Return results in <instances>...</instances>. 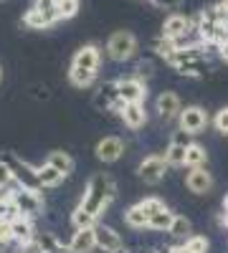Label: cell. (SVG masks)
I'll return each mask as SVG.
<instances>
[{"mask_svg":"<svg viewBox=\"0 0 228 253\" xmlns=\"http://www.w3.org/2000/svg\"><path fill=\"white\" fill-rule=\"evenodd\" d=\"M114 193H117V185L112 177L107 175H94L87 185V193L84 198H81V208H87L91 210L94 215H101V210H104L112 200H114Z\"/></svg>","mask_w":228,"mask_h":253,"instance_id":"6da1fadb","label":"cell"},{"mask_svg":"<svg viewBox=\"0 0 228 253\" xmlns=\"http://www.w3.org/2000/svg\"><path fill=\"white\" fill-rule=\"evenodd\" d=\"M107 53H109L112 61H119V63L130 61V58L137 53V38H135L130 31H117V33H112L109 43H107Z\"/></svg>","mask_w":228,"mask_h":253,"instance_id":"7a4b0ae2","label":"cell"},{"mask_svg":"<svg viewBox=\"0 0 228 253\" xmlns=\"http://www.w3.org/2000/svg\"><path fill=\"white\" fill-rule=\"evenodd\" d=\"M13 203H15V208L20 210V215H28V218L41 215V210H44V200H41V195H38L36 187H23V185L15 187Z\"/></svg>","mask_w":228,"mask_h":253,"instance_id":"3957f363","label":"cell"},{"mask_svg":"<svg viewBox=\"0 0 228 253\" xmlns=\"http://www.w3.org/2000/svg\"><path fill=\"white\" fill-rule=\"evenodd\" d=\"M165 167H168L165 157L150 155V157H144L142 165H139V177L147 182V185H157V182H162V177H165Z\"/></svg>","mask_w":228,"mask_h":253,"instance_id":"277c9868","label":"cell"},{"mask_svg":"<svg viewBox=\"0 0 228 253\" xmlns=\"http://www.w3.org/2000/svg\"><path fill=\"white\" fill-rule=\"evenodd\" d=\"M178 119H180V129L190 132V134H198L200 129H205V124H208V114L200 107H185Z\"/></svg>","mask_w":228,"mask_h":253,"instance_id":"5b68a950","label":"cell"},{"mask_svg":"<svg viewBox=\"0 0 228 253\" xmlns=\"http://www.w3.org/2000/svg\"><path fill=\"white\" fill-rule=\"evenodd\" d=\"M119 96L127 104H142L144 96H147V86L139 76L132 79H119Z\"/></svg>","mask_w":228,"mask_h":253,"instance_id":"8992f818","label":"cell"},{"mask_svg":"<svg viewBox=\"0 0 228 253\" xmlns=\"http://www.w3.org/2000/svg\"><path fill=\"white\" fill-rule=\"evenodd\" d=\"M96 248V225L94 228H76V233L69 241L71 253H91Z\"/></svg>","mask_w":228,"mask_h":253,"instance_id":"52a82bcc","label":"cell"},{"mask_svg":"<svg viewBox=\"0 0 228 253\" xmlns=\"http://www.w3.org/2000/svg\"><path fill=\"white\" fill-rule=\"evenodd\" d=\"M99 63H101V53L94 43L89 46H81L71 61V66L74 69H84V71H99Z\"/></svg>","mask_w":228,"mask_h":253,"instance_id":"ba28073f","label":"cell"},{"mask_svg":"<svg viewBox=\"0 0 228 253\" xmlns=\"http://www.w3.org/2000/svg\"><path fill=\"white\" fill-rule=\"evenodd\" d=\"M195 31V23L190 18H185V15H178L173 13L168 20L162 23V36H168V38H180V36H188Z\"/></svg>","mask_w":228,"mask_h":253,"instance_id":"9c48e42d","label":"cell"},{"mask_svg":"<svg viewBox=\"0 0 228 253\" xmlns=\"http://www.w3.org/2000/svg\"><path fill=\"white\" fill-rule=\"evenodd\" d=\"M185 185H188L190 193L205 195V193H211V187H213V177H211V172H205L203 167H190L188 177H185Z\"/></svg>","mask_w":228,"mask_h":253,"instance_id":"30bf717a","label":"cell"},{"mask_svg":"<svg viewBox=\"0 0 228 253\" xmlns=\"http://www.w3.org/2000/svg\"><path fill=\"white\" fill-rule=\"evenodd\" d=\"M124 155V144L119 137H104V139H99L96 144V157L101 162H117L119 157Z\"/></svg>","mask_w":228,"mask_h":253,"instance_id":"8fae6325","label":"cell"},{"mask_svg":"<svg viewBox=\"0 0 228 253\" xmlns=\"http://www.w3.org/2000/svg\"><path fill=\"white\" fill-rule=\"evenodd\" d=\"M122 96H119V81H104L99 86V91H96V96H94V104H96V109H112L114 104L119 101Z\"/></svg>","mask_w":228,"mask_h":253,"instance_id":"7c38bea8","label":"cell"},{"mask_svg":"<svg viewBox=\"0 0 228 253\" xmlns=\"http://www.w3.org/2000/svg\"><path fill=\"white\" fill-rule=\"evenodd\" d=\"M96 248H101L104 253H114V251H119L124 246H122V238H119V233L114 228L96 223Z\"/></svg>","mask_w":228,"mask_h":253,"instance_id":"4fadbf2b","label":"cell"},{"mask_svg":"<svg viewBox=\"0 0 228 253\" xmlns=\"http://www.w3.org/2000/svg\"><path fill=\"white\" fill-rule=\"evenodd\" d=\"M157 112H160V117L162 119H175V117H180V99H178V94H173V91H162L160 96H157Z\"/></svg>","mask_w":228,"mask_h":253,"instance_id":"5bb4252c","label":"cell"},{"mask_svg":"<svg viewBox=\"0 0 228 253\" xmlns=\"http://www.w3.org/2000/svg\"><path fill=\"white\" fill-rule=\"evenodd\" d=\"M10 225H13V241H18V246H20V243H28V241L36 238L33 218H28V215H18L15 220H10Z\"/></svg>","mask_w":228,"mask_h":253,"instance_id":"9a60e30c","label":"cell"},{"mask_svg":"<svg viewBox=\"0 0 228 253\" xmlns=\"http://www.w3.org/2000/svg\"><path fill=\"white\" fill-rule=\"evenodd\" d=\"M122 122L130 126V129H139V126H144V122H147V112H144L142 104H127L122 112Z\"/></svg>","mask_w":228,"mask_h":253,"instance_id":"2e32d148","label":"cell"},{"mask_svg":"<svg viewBox=\"0 0 228 253\" xmlns=\"http://www.w3.org/2000/svg\"><path fill=\"white\" fill-rule=\"evenodd\" d=\"M124 223H127L130 228H137V230L139 228H150V213L137 203V205H132L127 213H124Z\"/></svg>","mask_w":228,"mask_h":253,"instance_id":"e0dca14e","label":"cell"},{"mask_svg":"<svg viewBox=\"0 0 228 253\" xmlns=\"http://www.w3.org/2000/svg\"><path fill=\"white\" fill-rule=\"evenodd\" d=\"M64 177H66V175H64V172H58L56 167H53V165H48V162L38 167V180H41V187H56Z\"/></svg>","mask_w":228,"mask_h":253,"instance_id":"ac0fdd59","label":"cell"},{"mask_svg":"<svg viewBox=\"0 0 228 253\" xmlns=\"http://www.w3.org/2000/svg\"><path fill=\"white\" fill-rule=\"evenodd\" d=\"M152 51H155L160 58L170 61V58L175 56V51H178V43H175V38L160 36V38H155V41H152Z\"/></svg>","mask_w":228,"mask_h":253,"instance_id":"d6986e66","label":"cell"},{"mask_svg":"<svg viewBox=\"0 0 228 253\" xmlns=\"http://www.w3.org/2000/svg\"><path fill=\"white\" fill-rule=\"evenodd\" d=\"M23 23L28 26V28H33V31H44V28H51V20L38 10V5H33L26 15H23Z\"/></svg>","mask_w":228,"mask_h":253,"instance_id":"ffe728a7","label":"cell"},{"mask_svg":"<svg viewBox=\"0 0 228 253\" xmlns=\"http://www.w3.org/2000/svg\"><path fill=\"white\" fill-rule=\"evenodd\" d=\"M175 71L180 76H203L205 71H208V63H205L203 58H193V61H185V63H180V66H175Z\"/></svg>","mask_w":228,"mask_h":253,"instance_id":"44dd1931","label":"cell"},{"mask_svg":"<svg viewBox=\"0 0 228 253\" xmlns=\"http://www.w3.org/2000/svg\"><path fill=\"white\" fill-rule=\"evenodd\" d=\"M46 162H48V165H53L56 170H58V172H64V175H71V172H74V160H71L66 152H58V150H56V152H51V155H48V160H46Z\"/></svg>","mask_w":228,"mask_h":253,"instance_id":"7402d4cb","label":"cell"},{"mask_svg":"<svg viewBox=\"0 0 228 253\" xmlns=\"http://www.w3.org/2000/svg\"><path fill=\"white\" fill-rule=\"evenodd\" d=\"M173 220H175V213L168 210V208H162V210H157L155 215H150V228L152 230H170Z\"/></svg>","mask_w":228,"mask_h":253,"instance_id":"603a6c76","label":"cell"},{"mask_svg":"<svg viewBox=\"0 0 228 253\" xmlns=\"http://www.w3.org/2000/svg\"><path fill=\"white\" fill-rule=\"evenodd\" d=\"M96 218L99 215H94L91 210H87V208H76L74 210V215H71V223H74V228H94L96 225Z\"/></svg>","mask_w":228,"mask_h":253,"instance_id":"cb8c5ba5","label":"cell"},{"mask_svg":"<svg viewBox=\"0 0 228 253\" xmlns=\"http://www.w3.org/2000/svg\"><path fill=\"white\" fill-rule=\"evenodd\" d=\"M69 79H71L74 86H79V89H87V86H91V84H94L96 71H84V69H74V66H71Z\"/></svg>","mask_w":228,"mask_h":253,"instance_id":"d4e9b609","label":"cell"},{"mask_svg":"<svg viewBox=\"0 0 228 253\" xmlns=\"http://www.w3.org/2000/svg\"><path fill=\"white\" fill-rule=\"evenodd\" d=\"M205 160H208V155H205V147H200V144L193 142V144L188 147V152H185V165H188V167H203Z\"/></svg>","mask_w":228,"mask_h":253,"instance_id":"484cf974","label":"cell"},{"mask_svg":"<svg viewBox=\"0 0 228 253\" xmlns=\"http://www.w3.org/2000/svg\"><path fill=\"white\" fill-rule=\"evenodd\" d=\"M185 152H188V147L170 142V147L165 150V162L173 165V167H182V165H185Z\"/></svg>","mask_w":228,"mask_h":253,"instance_id":"4316f807","label":"cell"},{"mask_svg":"<svg viewBox=\"0 0 228 253\" xmlns=\"http://www.w3.org/2000/svg\"><path fill=\"white\" fill-rule=\"evenodd\" d=\"M38 238V243L44 246V253H71L69 251V246H61L58 241H56V236H51V233H44V236H36Z\"/></svg>","mask_w":228,"mask_h":253,"instance_id":"83f0119b","label":"cell"},{"mask_svg":"<svg viewBox=\"0 0 228 253\" xmlns=\"http://www.w3.org/2000/svg\"><path fill=\"white\" fill-rule=\"evenodd\" d=\"M168 233L175 236V238H185V236L190 233V220L185 218V215H175V220H173V225H170Z\"/></svg>","mask_w":228,"mask_h":253,"instance_id":"f1b7e54d","label":"cell"},{"mask_svg":"<svg viewBox=\"0 0 228 253\" xmlns=\"http://www.w3.org/2000/svg\"><path fill=\"white\" fill-rule=\"evenodd\" d=\"M15 182V172H13V167L8 160H0V187H5V185H13Z\"/></svg>","mask_w":228,"mask_h":253,"instance_id":"f546056e","label":"cell"},{"mask_svg":"<svg viewBox=\"0 0 228 253\" xmlns=\"http://www.w3.org/2000/svg\"><path fill=\"white\" fill-rule=\"evenodd\" d=\"M185 246H188L193 253H205L208 251V241H205L203 236H190L188 241H185Z\"/></svg>","mask_w":228,"mask_h":253,"instance_id":"4dcf8cb0","label":"cell"},{"mask_svg":"<svg viewBox=\"0 0 228 253\" xmlns=\"http://www.w3.org/2000/svg\"><path fill=\"white\" fill-rule=\"evenodd\" d=\"M213 124H216V129H218L221 134H228V107H226V109H221V112L216 114Z\"/></svg>","mask_w":228,"mask_h":253,"instance_id":"1f68e13d","label":"cell"},{"mask_svg":"<svg viewBox=\"0 0 228 253\" xmlns=\"http://www.w3.org/2000/svg\"><path fill=\"white\" fill-rule=\"evenodd\" d=\"M139 205H142L144 210H147L150 215H155L157 210H162V208H165V203H162V200H157V198H144V200H142Z\"/></svg>","mask_w":228,"mask_h":253,"instance_id":"d6a6232c","label":"cell"},{"mask_svg":"<svg viewBox=\"0 0 228 253\" xmlns=\"http://www.w3.org/2000/svg\"><path fill=\"white\" fill-rule=\"evenodd\" d=\"M170 142H173V144H182V147H190V144H193V134H190V132H185V129H180V132L173 134Z\"/></svg>","mask_w":228,"mask_h":253,"instance_id":"836d02e7","label":"cell"},{"mask_svg":"<svg viewBox=\"0 0 228 253\" xmlns=\"http://www.w3.org/2000/svg\"><path fill=\"white\" fill-rule=\"evenodd\" d=\"M20 253H44V246L38 243V238H33L28 243H20Z\"/></svg>","mask_w":228,"mask_h":253,"instance_id":"e575fe53","label":"cell"},{"mask_svg":"<svg viewBox=\"0 0 228 253\" xmlns=\"http://www.w3.org/2000/svg\"><path fill=\"white\" fill-rule=\"evenodd\" d=\"M152 69H155V66H152L150 61H139V63H137V76H139V79H142V76L147 79V76H152Z\"/></svg>","mask_w":228,"mask_h":253,"instance_id":"d590c367","label":"cell"},{"mask_svg":"<svg viewBox=\"0 0 228 253\" xmlns=\"http://www.w3.org/2000/svg\"><path fill=\"white\" fill-rule=\"evenodd\" d=\"M152 3L157 8H165V10H175V8H180L182 0H152Z\"/></svg>","mask_w":228,"mask_h":253,"instance_id":"8d00e7d4","label":"cell"},{"mask_svg":"<svg viewBox=\"0 0 228 253\" xmlns=\"http://www.w3.org/2000/svg\"><path fill=\"white\" fill-rule=\"evenodd\" d=\"M218 56H221V58H223V61L228 63V38H226V41H223V43L218 46Z\"/></svg>","mask_w":228,"mask_h":253,"instance_id":"74e56055","label":"cell"},{"mask_svg":"<svg viewBox=\"0 0 228 253\" xmlns=\"http://www.w3.org/2000/svg\"><path fill=\"white\" fill-rule=\"evenodd\" d=\"M173 251H175V253H193L188 246H178V248H173Z\"/></svg>","mask_w":228,"mask_h":253,"instance_id":"f35d334b","label":"cell"},{"mask_svg":"<svg viewBox=\"0 0 228 253\" xmlns=\"http://www.w3.org/2000/svg\"><path fill=\"white\" fill-rule=\"evenodd\" d=\"M8 243H10V241H5V238H0V253H3V251L8 248Z\"/></svg>","mask_w":228,"mask_h":253,"instance_id":"ab89813d","label":"cell"},{"mask_svg":"<svg viewBox=\"0 0 228 253\" xmlns=\"http://www.w3.org/2000/svg\"><path fill=\"white\" fill-rule=\"evenodd\" d=\"M155 253H175V251H173V248H157Z\"/></svg>","mask_w":228,"mask_h":253,"instance_id":"60d3db41","label":"cell"},{"mask_svg":"<svg viewBox=\"0 0 228 253\" xmlns=\"http://www.w3.org/2000/svg\"><path fill=\"white\" fill-rule=\"evenodd\" d=\"M114 253H130V251H124V248H119V251H114Z\"/></svg>","mask_w":228,"mask_h":253,"instance_id":"b9f144b4","label":"cell"},{"mask_svg":"<svg viewBox=\"0 0 228 253\" xmlns=\"http://www.w3.org/2000/svg\"><path fill=\"white\" fill-rule=\"evenodd\" d=\"M221 3H223V5H226V8H228V0H221Z\"/></svg>","mask_w":228,"mask_h":253,"instance_id":"7bdbcfd3","label":"cell"},{"mask_svg":"<svg viewBox=\"0 0 228 253\" xmlns=\"http://www.w3.org/2000/svg\"><path fill=\"white\" fill-rule=\"evenodd\" d=\"M0 79H3V71H0Z\"/></svg>","mask_w":228,"mask_h":253,"instance_id":"ee69618b","label":"cell"}]
</instances>
